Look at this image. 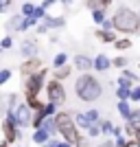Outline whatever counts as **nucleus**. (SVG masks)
<instances>
[{
	"label": "nucleus",
	"instance_id": "f257e3e1",
	"mask_svg": "<svg viewBox=\"0 0 140 147\" xmlns=\"http://www.w3.org/2000/svg\"><path fill=\"white\" fill-rule=\"evenodd\" d=\"M112 24H114L118 31H123V33H134V31H138L140 20L131 9H118L116 16H114V20H112Z\"/></svg>",
	"mask_w": 140,
	"mask_h": 147
},
{
	"label": "nucleus",
	"instance_id": "f03ea898",
	"mask_svg": "<svg viewBox=\"0 0 140 147\" xmlns=\"http://www.w3.org/2000/svg\"><path fill=\"white\" fill-rule=\"evenodd\" d=\"M77 94H79L83 101H94V99H98V94H101V86H98V81L94 79V77L83 75V77L77 81Z\"/></svg>",
	"mask_w": 140,
	"mask_h": 147
},
{
	"label": "nucleus",
	"instance_id": "7ed1b4c3",
	"mask_svg": "<svg viewBox=\"0 0 140 147\" xmlns=\"http://www.w3.org/2000/svg\"><path fill=\"white\" fill-rule=\"evenodd\" d=\"M55 127L59 129L61 134H64V138H66L68 143H77V141H79L77 125H74V121L68 117V114H57V119H55Z\"/></svg>",
	"mask_w": 140,
	"mask_h": 147
},
{
	"label": "nucleus",
	"instance_id": "20e7f679",
	"mask_svg": "<svg viewBox=\"0 0 140 147\" xmlns=\"http://www.w3.org/2000/svg\"><path fill=\"white\" fill-rule=\"evenodd\" d=\"M48 99H50V103H53V105L64 103L66 94H64V88H61L59 81H50V84H48Z\"/></svg>",
	"mask_w": 140,
	"mask_h": 147
},
{
	"label": "nucleus",
	"instance_id": "39448f33",
	"mask_svg": "<svg viewBox=\"0 0 140 147\" xmlns=\"http://www.w3.org/2000/svg\"><path fill=\"white\" fill-rule=\"evenodd\" d=\"M11 119L18 123V125H29V121H31L29 108H26V105H15V108H11Z\"/></svg>",
	"mask_w": 140,
	"mask_h": 147
},
{
	"label": "nucleus",
	"instance_id": "423d86ee",
	"mask_svg": "<svg viewBox=\"0 0 140 147\" xmlns=\"http://www.w3.org/2000/svg\"><path fill=\"white\" fill-rule=\"evenodd\" d=\"M44 70H37L35 75H33V77H31L29 79V84H26V88H29V92L31 94H37V92H40V88H42V81H44Z\"/></svg>",
	"mask_w": 140,
	"mask_h": 147
},
{
	"label": "nucleus",
	"instance_id": "0eeeda50",
	"mask_svg": "<svg viewBox=\"0 0 140 147\" xmlns=\"http://www.w3.org/2000/svg\"><path fill=\"white\" fill-rule=\"evenodd\" d=\"M2 127H5V136H7V141H15V138L20 136V134H18V129H15V121H13V119H7Z\"/></svg>",
	"mask_w": 140,
	"mask_h": 147
},
{
	"label": "nucleus",
	"instance_id": "6e6552de",
	"mask_svg": "<svg viewBox=\"0 0 140 147\" xmlns=\"http://www.w3.org/2000/svg\"><path fill=\"white\" fill-rule=\"evenodd\" d=\"M53 112H55V105H53V103H50L48 108H44V105H42V108L37 110V114H35V121H33V125H35V127H40V125H42V121L48 117V114H53Z\"/></svg>",
	"mask_w": 140,
	"mask_h": 147
},
{
	"label": "nucleus",
	"instance_id": "1a4fd4ad",
	"mask_svg": "<svg viewBox=\"0 0 140 147\" xmlns=\"http://www.w3.org/2000/svg\"><path fill=\"white\" fill-rule=\"evenodd\" d=\"M118 84H121L118 97H121V99H127V97H129V81H127V79H123V77H121V81H118Z\"/></svg>",
	"mask_w": 140,
	"mask_h": 147
},
{
	"label": "nucleus",
	"instance_id": "9d476101",
	"mask_svg": "<svg viewBox=\"0 0 140 147\" xmlns=\"http://www.w3.org/2000/svg\"><path fill=\"white\" fill-rule=\"evenodd\" d=\"M90 66H92V61L88 59V57H83V55L77 57V68H79V70H90Z\"/></svg>",
	"mask_w": 140,
	"mask_h": 147
},
{
	"label": "nucleus",
	"instance_id": "9b49d317",
	"mask_svg": "<svg viewBox=\"0 0 140 147\" xmlns=\"http://www.w3.org/2000/svg\"><path fill=\"white\" fill-rule=\"evenodd\" d=\"M37 68H40V59H31V61H26L24 66H22V73H33Z\"/></svg>",
	"mask_w": 140,
	"mask_h": 147
},
{
	"label": "nucleus",
	"instance_id": "f8f14e48",
	"mask_svg": "<svg viewBox=\"0 0 140 147\" xmlns=\"http://www.w3.org/2000/svg\"><path fill=\"white\" fill-rule=\"evenodd\" d=\"M94 66H96V70H105V68L110 66V59H107L105 55H98L96 61H94Z\"/></svg>",
	"mask_w": 140,
	"mask_h": 147
},
{
	"label": "nucleus",
	"instance_id": "ddd939ff",
	"mask_svg": "<svg viewBox=\"0 0 140 147\" xmlns=\"http://www.w3.org/2000/svg\"><path fill=\"white\" fill-rule=\"evenodd\" d=\"M118 112H121V117H125V119H129V114H131L129 105L125 103V99H121V103H118Z\"/></svg>",
	"mask_w": 140,
	"mask_h": 147
},
{
	"label": "nucleus",
	"instance_id": "4468645a",
	"mask_svg": "<svg viewBox=\"0 0 140 147\" xmlns=\"http://www.w3.org/2000/svg\"><path fill=\"white\" fill-rule=\"evenodd\" d=\"M129 123H131L134 129H140V112H131L129 114Z\"/></svg>",
	"mask_w": 140,
	"mask_h": 147
},
{
	"label": "nucleus",
	"instance_id": "2eb2a0df",
	"mask_svg": "<svg viewBox=\"0 0 140 147\" xmlns=\"http://www.w3.org/2000/svg\"><path fill=\"white\" fill-rule=\"evenodd\" d=\"M46 138H48V132H46L44 127H42V129H37L35 136H33V141H35V143H44Z\"/></svg>",
	"mask_w": 140,
	"mask_h": 147
},
{
	"label": "nucleus",
	"instance_id": "dca6fc26",
	"mask_svg": "<svg viewBox=\"0 0 140 147\" xmlns=\"http://www.w3.org/2000/svg\"><path fill=\"white\" fill-rule=\"evenodd\" d=\"M31 24V18L29 20H22V18H15V22H13V29H18V31H22V29H26V26Z\"/></svg>",
	"mask_w": 140,
	"mask_h": 147
},
{
	"label": "nucleus",
	"instance_id": "f3484780",
	"mask_svg": "<svg viewBox=\"0 0 140 147\" xmlns=\"http://www.w3.org/2000/svg\"><path fill=\"white\" fill-rule=\"evenodd\" d=\"M29 105H31V108H35V112L42 108V103L37 101V94H31V92H29Z\"/></svg>",
	"mask_w": 140,
	"mask_h": 147
},
{
	"label": "nucleus",
	"instance_id": "a211bd4d",
	"mask_svg": "<svg viewBox=\"0 0 140 147\" xmlns=\"http://www.w3.org/2000/svg\"><path fill=\"white\" fill-rule=\"evenodd\" d=\"M61 24H64V20H59V18H55V20H53V18H46V24H44V26L48 29V26H61Z\"/></svg>",
	"mask_w": 140,
	"mask_h": 147
},
{
	"label": "nucleus",
	"instance_id": "6ab92c4d",
	"mask_svg": "<svg viewBox=\"0 0 140 147\" xmlns=\"http://www.w3.org/2000/svg\"><path fill=\"white\" fill-rule=\"evenodd\" d=\"M31 18H33V22H35V20H40V18H44V9H42V7H40V9H33Z\"/></svg>",
	"mask_w": 140,
	"mask_h": 147
},
{
	"label": "nucleus",
	"instance_id": "aec40b11",
	"mask_svg": "<svg viewBox=\"0 0 140 147\" xmlns=\"http://www.w3.org/2000/svg\"><path fill=\"white\" fill-rule=\"evenodd\" d=\"M44 129H46V132H48V136L50 134H53V132H55V121H46V123H44Z\"/></svg>",
	"mask_w": 140,
	"mask_h": 147
},
{
	"label": "nucleus",
	"instance_id": "412c9836",
	"mask_svg": "<svg viewBox=\"0 0 140 147\" xmlns=\"http://www.w3.org/2000/svg\"><path fill=\"white\" fill-rule=\"evenodd\" d=\"M98 37H101V40H105V42H114V35H112V33H107V31L98 33Z\"/></svg>",
	"mask_w": 140,
	"mask_h": 147
},
{
	"label": "nucleus",
	"instance_id": "4be33fe9",
	"mask_svg": "<svg viewBox=\"0 0 140 147\" xmlns=\"http://www.w3.org/2000/svg\"><path fill=\"white\" fill-rule=\"evenodd\" d=\"M129 46H131L129 40H118V42H116V49H129Z\"/></svg>",
	"mask_w": 140,
	"mask_h": 147
},
{
	"label": "nucleus",
	"instance_id": "5701e85b",
	"mask_svg": "<svg viewBox=\"0 0 140 147\" xmlns=\"http://www.w3.org/2000/svg\"><path fill=\"white\" fill-rule=\"evenodd\" d=\"M64 61H66V55H64V53H59V55L55 57V66H57V68L64 66Z\"/></svg>",
	"mask_w": 140,
	"mask_h": 147
},
{
	"label": "nucleus",
	"instance_id": "b1692460",
	"mask_svg": "<svg viewBox=\"0 0 140 147\" xmlns=\"http://www.w3.org/2000/svg\"><path fill=\"white\" fill-rule=\"evenodd\" d=\"M129 97L134 99V101H140V88H136V90H129Z\"/></svg>",
	"mask_w": 140,
	"mask_h": 147
},
{
	"label": "nucleus",
	"instance_id": "393cba45",
	"mask_svg": "<svg viewBox=\"0 0 140 147\" xmlns=\"http://www.w3.org/2000/svg\"><path fill=\"white\" fill-rule=\"evenodd\" d=\"M96 117H98V114H96V110H90V112H88V114H85V119H88V123H90V121H96Z\"/></svg>",
	"mask_w": 140,
	"mask_h": 147
},
{
	"label": "nucleus",
	"instance_id": "a878e982",
	"mask_svg": "<svg viewBox=\"0 0 140 147\" xmlns=\"http://www.w3.org/2000/svg\"><path fill=\"white\" fill-rule=\"evenodd\" d=\"M68 73H70V68H64V66H59V70H57V77L61 79V77H66Z\"/></svg>",
	"mask_w": 140,
	"mask_h": 147
},
{
	"label": "nucleus",
	"instance_id": "bb28decb",
	"mask_svg": "<svg viewBox=\"0 0 140 147\" xmlns=\"http://www.w3.org/2000/svg\"><path fill=\"white\" fill-rule=\"evenodd\" d=\"M33 9H35L33 5H24V7H22V13H24V16H31V13H33Z\"/></svg>",
	"mask_w": 140,
	"mask_h": 147
},
{
	"label": "nucleus",
	"instance_id": "cd10ccee",
	"mask_svg": "<svg viewBox=\"0 0 140 147\" xmlns=\"http://www.w3.org/2000/svg\"><path fill=\"white\" fill-rule=\"evenodd\" d=\"M9 77H11V73H9V70H2V73H0V84H5Z\"/></svg>",
	"mask_w": 140,
	"mask_h": 147
},
{
	"label": "nucleus",
	"instance_id": "c85d7f7f",
	"mask_svg": "<svg viewBox=\"0 0 140 147\" xmlns=\"http://www.w3.org/2000/svg\"><path fill=\"white\" fill-rule=\"evenodd\" d=\"M77 123H79V125H83V127H88V119H85L83 114H79V117H77Z\"/></svg>",
	"mask_w": 140,
	"mask_h": 147
},
{
	"label": "nucleus",
	"instance_id": "c756f323",
	"mask_svg": "<svg viewBox=\"0 0 140 147\" xmlns=\"http://www.w3.org/2000/svg\"><path fill=\"white\" fill-rule=\"evenodd\" d=\"M94 22H101V24H103V11H94Z\"/></svg>",
	"mask_w": 140,
	"mask_h": 147
},
{
	"label": "nucleus",
	"instance_id": "7c9ffc66",
	"mask_svg": "<svg viewBox=\"0 0 140 147\" xmlns=\"http://www.w3.org/2000/svg\"><path fill=\"white\" fill-rule=\"evenodd\" d=\"M48 147H70V143H55V141H53Z\"/></svg>",
	"mask_w": 140,
	"mask_h": 147
},
{
	"label": "nucleus",
	"instance_id": "2f4dec72",
	"mask_svg": "<svg viewBox=\"0 0 140 147\" xmlns=\"http://www.w3.org/2000/svg\"><path fill=\"white\" fill-rule=\"evenodd\" d=\"M9 2H11V0H0V11H5L7 7H9Z\"/></svg>",
	"mask_w": 140,
	"mask_h": 147
},
{
	"label": "nucleus",
	"instance_id": "473e14b6",
	"mask_svg": "<svg viewBox=\"0 0 140 147\" xmlns=\"http://www.w3.org/2000/svg\"><path fill=\"white\" fill-rule=\"evenodd\" d=\"M101 132H112V123H103V127H101Z\"/></svg>",
	"mask_w": 140,
	"mask_h": 147
},
{
	"label": "nucleus",
	"instance_id": "72a5a7b5",
	"mask_svg": "<svg viewBox=\"0 0 140 147\" xmlns=\"http://www.w3.org/2000/svg\"><path fill=\"white\" fill-rule=\"evenodd\" d=\"M114 66H125V59H123V57H118V59H114Z\"/></svg>",
	"mask_w": 140,
	"mask_h": 147
},
{
	"label": "nucleus",
	"instance_id": "f704fd0d",
	"mask_svg": "<svg viewBox=\"0 0 140 147\" xmlns=\"http://www.w3.org/2000/svg\"><path fill=\"white\" fill-rule=\"evenodd\" d=\"M22 51H24L26 55H31V53H33V46H31V44H26V46H24V49H22Z\"/></svg>",
	"mask_w": 140,
	"mask_h": 147
},
{
	"label": "nucleus",
	"instance_id": "c9c22d12",
	"mask_svg": "<svg viewBox=\"0 0 140 147\" xmlns=\"http://www.w3.org/2000/svg\"><path fill=\"white\" fill-rule=\"evenodd\" d=\"M123 147H140V143L136 141V143H123Z\"/></svg>",
	"mask_w": 140,
	"mask_h": 147
},
{
	"label": "nucleus",
	"instance_id": "e433bc0d",
	"mask_svg": "<svg viewBox=\"0 0 140 147\" xmlns=\"http://www.w3.org/2000/svg\"><path fill=\"white\" fill-rule=\"evenodd\" d=\"M2 46H5V49H9V46H11V40H9V37H5V40H2Z\"/></svg>",
	"mask_w": 140,
	"mask_h": 147
},
{
	"label": "nucleus",
	"instance_id": "4c0bfd02",
	"mask_svg": "<svg viewBox=\"0 0 140 147\" xmlns=\"http://www.w3.org/2000/svg\"><path fill=\"white\" fill-rule=\"evenodd\" d=\"M92 2H98V5H105V7H107V5L112 2V0H92Z\"/></svg>",
	"mask_w": 140,
	"mask_h": 147
},
{
	"label": "nucleus",
	"instance_id": "58836bf2",
	"mask_svg": "<svg viewBox=\"0 0 140 147\" xmlns=\"http://www.w3.org/2000/svg\"><path fill=\"white\" fill-rule=\"evenodd\" d=\"M98 134V127H90V136H96Z\"/></svg>",
	"mask_w": 140,
	"mask_h": 147
},
{
	"label": "nucleus",
	"instance_id": "ea45409f",
	"mask_svg": "<svg viewBox=\"0 0 140 147\" xmlns=\"http://www.w3.org/2000/svg\"><path fill=\"white\" fill-rule=\"evenodd\" d=\"M77 145H79V147H88V141H81V138H79V141H77Z\"/></svg>",
	"mask_w": 140,
	"mask_h": 147
},
{
	"label": "nucleus",
	"instance_id": "a19ab883",
	"mask_svg": "<svg viewBox=\"0 0 140 147\" xmlns=\"http://www.w3.org/2000/svg\"><path fill=\"white\" fill-rule=\"evenodd\" d=\"M101 147H114V143H107V141H105V143H103Z\"/></svg>",
	"mask_w": 140,
	"mask_h": 147
},
{
	"label": "nucleus",
	"instance_id": "79ce46f5",
	"mask_svg": "<svg viewBox=\"0 0 140 147\" xmlns=\"http://www.w3.org/2000/svg\"><path fill=\"white\" fill-rule=\"evenodd\" d=\"M55 0H44V7H48V5H53Z\"/></svg>",
	"mask_w": 140,
	"mask_h": 147
},
{
	"label": "nucleus",
	"instance_id": "37998d69",
	"mask_svg": "<svg viewBox=\"0 0 140 147\" xmlns=\"http://www.w3.org/2000/svg\"><path fill=\"white\" fill-rule=\"evenodd\" d=\"M138 143H140V129H138Z\"/></svg>",
	"mask_w": 140,
	"mask_h": 147
},
{
	"label": "nucleus",
	"instance_id": "c03bdc74",
	"mask_svg": "<svg viewBox=\"0 0 140 147\" xmlns=\"http://www.w3.org/2000/svg\"><path fill=\"white\" fill-rule=\"evenodd\" d=\"M64 2H72V0H64Z\"/></svg>",
	"mask_w": 140,
	"mask_h": 147
},
{
	"label": "nucleus",
	"instance_id": "a18cd8bd",
	"mask_svg": "<svg viewBox=\"0 0 140 147\" xmlns=\"http://www.w3.org/2000/svg\"><path fill=\"white\" fill-rule=\"evenodd\" d=\"M0 147H7V145H5V143H2V145H0Z\"/></svg>",
	"mask_w": 140,
	"mask_h": 147
}]
</instances>
